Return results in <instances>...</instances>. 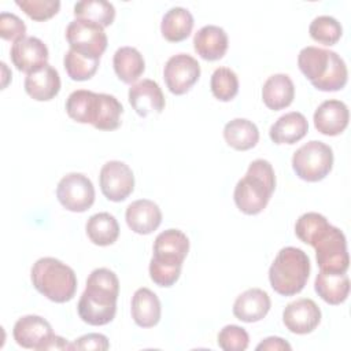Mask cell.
Here are the masks:
<instances>
[{
	"label": "cell",
	"instance_id": "277c9868",
	"mask_svg": "<svg viewBox=\"0 0 351 351\" xmlns=\"http://www.w3.org/2000/svg\"><path fill=\"white\" fill-rule=\"evenodd\" d=\"M189 251L186 234L178 229L160 232L154 241V255L149 262V277L159 285L169 288L177 282L181 267Z\"/></svg>",
	"mask_w": 351,
	"mask_h": 351
},
{
	"label": "cell",
	"instance_id": "8d00e7d4",
	"mask_svg": "<svg viewBox=\"0 0 351 351\" xmlns=\"http://www.w3.org/2000/svg\"><path fill=\"white\" fill-rule=\"evenodd\" d=\"M26 25L25 22L12 12H1L0 14V36L7 41H19L26 36Z\"/></svg>",
	"mask_w": 351,
	"mask_h": 351
},
{
	"label": "cell",
	"instance_id": "f1b7e54d",
	"mask_svg": "<svg viewBox=\"0 0 351 351\" xmlns=\"http://www.w3.org/2000/svg\"><path fill=\"white\" fill-rule=\"evenodd\" d=\"M193 29V16L184 7H171L162 18L160 33L170 43L184 41Z\"/></svg>",
	"mask_w": 351,
	"mask_h": 351
},
{
	"label": "cell",
	"instance_id": "7a4b0ae2",
	"mask_svg": "<svg viewBox=\"0 0 351 351\" xmlns=\"http://www.w3.org/2000/svg\"><path fill=\"white\" fill-rule=\"evenodd\" d=\"M66 112L78 123H89L99 130H115L121 126L123 107L112 95L78 89L69 95Z\"/></svg>",
	"mask_w": 351,
	"mask_h": 351
},
{
	"label": "cell",
	"instance_id": "4dcf8cb0",
	"mask_svg": "<svg viewBox=\"0 0 351 351\" xmlns=\"http://www.w3.org/2000/svg\"><path fill=\"white\" fill-rule=\"evenodd\" d=\"M75 19L90 21L101 27L110 26L115 18V8L106 0H82L74 4Z\"/></svg>",
	"mask_w": 351,
	"mask_h": 351
},
{
	"label": "cell",
	"instance_id": "7c38bea8",
	"mask_svg": "<svg viewBox=\"0 0 351 351\" xmlns=\"http://www.w3.org/2000/svg\"><path fill=\"white\" fill-rule=\"evenodd\" d=\"M200 77L199 62L188 53H177L167 59L163 69V78L173 95L186 93Z\"/></svg>",
	"mask_w": 351,
	"mask_h": 351
},
{
	"label": "cell",
	"instance_id": "8fae6325",
	"mask_svg": "<svg viewBox=\"0 0 351 351\" xmlns=\"http://www.w3.org/2000/svg\"><path fill=\"white\" fill-rule=\"evenodd\" d=\"M56 197L66 210L84 213L95 202V186L85 174L69 173L58 182Z\"/></svg>",
	"mask_w": 351,
	"mask_h": 351
},
{
	"label": "cell",
	"instance_id": "e575fe53",
	"mask_svg": "<svg viewBox=\"0 0 351 351\" xmlns=\"http://www.w3.org/2000/svg\"><path fill=\"white\" fill-rule=\"evenodd\" d=\"M15 4L33 21H47L56 15L60 8L59 0H16Z\"/></svg>",
	"mask_w": 351,
	"mask_h": 351
},
{
	"label": "cell",
	"instance_id": "5b68a950",
	"mask_svg": "<svg viewBox=\"0 0 351 351\" xmlns=\"http://www.w3.org/2000/svg\"><path fill=\"white\" fill-rule=\"evenodd\" d=\"M276 189V174L269 160L255 159L245 176L234 186L233 199L237 208L247 215H256L266 208Z\"/></svg>",
	"mask_w": 351,
	"mask_h": 351
},
{
	"label": "cell",
	"instance_id": "5bb4252c",
	"mask_svg": "<svg viewBox=\"0 0 351 351\" xmlns=\"http://www.w3.org/2000/svg\"><path fill=\"white\" fill-rule=\"evenodd\" d=\"M285 328L296 335L311 333L321 322V310L313 299L300 298L288 303L282 311Z\"/></svg>",
	"mask_w": 351,
	"mask_h": 351
},
{
	"label": "cell",
	"instance_id": "6da1fadb",
	"mask_svg": "<svg viewBox=\"0 0 351 351\" xmlns=\"http://www.w3.org/2000/svg\"><path fill=\"white\" fill-rule=\"evenodd\" d=\"M118 295L119 280L117 274L107 267L95 269L89 274L85 291L78 300L80 318L88 325H107L115 317Z\"/></svg>",
	"mask_w": 351,
	"mask_h": 351
},
{
	"label": "cell",
	"instance_id": "3957f363",
	"mask_svg": "<svg viewBox=\"0 0 351 351\" xmlns=\"http://www.w3.org/2000/svg\"><path fill=\"white\" fill-rule=\"evenodd\" d=\"M298 66L311 85L322 92H335L346 86L348 70L343 58L330 49L304 47L298 55Z\"/></svg>",
	"mask_w": 351,
	"mask_h": 351
},
{
	"label": "cell",
	"instance_id": "7402d4cb",
	"mask_svg": "<svg viewBox=\"0 0 351 351\" xmlns=\"http://www.w3.org/2000/svg\"><path fill=\"white\" fill-rule=\"evenodd\" d=\"M25 90L37 101H48L53 99L60 90V77L58 70L47 63L26 74Z\"/></svg>",
	"mask_w": 351,
	"mask_h": 351
},
{
	"label": "cell",
	"instance_id": "d4e9b609",
	"mask_svg": "<svg viewBox=\"0 0 351 351\" xmlns=\"http://www.w3.org/2000/svg\"><path fill=\"white\" fill-rule=\"evenodd\" d=\"M132 318L140 328L155 326L162 314L159 298L148 288H138L132 298Z\"/></svg>",
	"mask_w": 351,
	"mask_h": 351
},
{
	"label": "cell",
	"instance_id": "603a6c76",
	"mask_svg": "<svg viewBox=\"0 0 351 351\" xmlns=\"http://www.w3.org/2000/svg\"><path fill=\"white\" fill-rule=\"evenodd\" d=\"M308 132V122L302 112L291 111L281 115L269 130L274 144H295Z\"/></svg>",
	"mask_w": 351,
	"mask_h": 351
},
{
	"label": "cell",
	"instance_id": "d6a6232c",
	"mask_svg": "<svg viewBox=\"0 0 351 351\" xmlns=\"http://www.w3.org/2000/svg\"><path fill=\"white\" fill-rule=\"evenodd\" d=\"M210 88L215 99L219 101H230L239 92L237 74L229 67H218L211 75Z\"/></svg>",
	"mask_w": 351,
	"mask_h": 351
},
{
	"label": "cell",
	"instance_id": "f35d334b",
	"mask_svg": "<svg viewBox=\"0 0 351 351\" xmlns=\"http://www.w3.org/2000/svg\"><path fill=\"white\" fill-rule=\"evenodd\" d=\"M292 347L288 341H285L284 339L281 337H277V336H270V337H266L263 341H261L258 346H256V351H281V350H287L289 351Z\"/></svg>",
	"mask_w": 351,
	"mask_h": 351
},
{
	"label": "cell",
	"instance_id": "9c48e42d",
	"mask_svg": "<svg viewBox=\"0 0 351 351\" xmlns=\"http://www.w3.org/2000/svg\"><path fill=\"white\" fill-rule=\"evenodd\" d=\"M332 167L333 151L322 141L311 140L293 152L292 169L304 181H321L330 173Z\"/></svg>",
	"mask_w": 351,
	"mask_h": 351
},
{
	"label": "cell",
	"instance_id": "f546056e",
	"mask_svg": "<svg viewBox=\"0 0 351 351\" xmlns=\"http://www.w3.org/2000/svg\"><path fill=\"white\" fill-rule=\"evenodd\" d=\"M89 240L100 247L111 245L119 236V225L110 213H97L89 217L85 225Z\"/></svg>",
	"mask_w": 351,
	"mask_h": 351
},
{
	"label": "cell",
	"instance_id": "d6986e66",
	"mask_svg": "<svg viewBox=\"0 0 351 351\" xmlns=\"http://www.w3.org/2000/svg\"><path fill=\"white\" fill-rule=\"evenodd\" d=\"M125 219L134 233L149 234L159 228L162 222V211L155 202L138 199L128 206Z\"/></svg>",
	"mask_w": 351,
	"mask_h": 351
},
{
	"label": "cell",
	"instance_id": "9a60e30c",
	"mask_svg": "<svg viewBox=\"0 0 351 351\" xmlns=\"http://www.w3.org/2000/svg\"><path fill=\"white\" fill-rule=\"evenodd\" d=\"M52 335L53 330L51 324L45 318L33 314L21 317L12 329V336L18 346L38 351H44V347Z\"/></svg>",
	"mask_w": 351,
	"mask_h": 351
},
{
	"label": "cell",
	"instance_id": "52a82bcc",
	"mask_svg": "<svg viewBox=\"0 0 351 351\" xmlns=\"http://www.w3.org/2000/svg\"><path fill=\"white\" fill-rule=\"evenodd\" d=\"M310 258L296 247H284L278 251L269 269V281L274 292L282 296L299 293L310 276Z\"/></svg>",
	"mask_w": 351,
	"mask_h": 351
},
{
	"label": "cell",
	"instance_id": "4316f807",
	"mask_svg": "<svg viewBox=\"0 0 351 351\" xmlns=\"http://www.w3.org/2000/svg\"><path fill=\"white\" fill-rule=\"evenodd\" d=\"M114 71L117 77L125 82L132 84L137 81L144 70H145V62L143 55L138 49L133 47H121L115 51L112 58Z\"/></svg>",
	"mask_w": 351,
	"mask_h": 351
},
{
	"label": "cell",
	"instance_id": "cb8c5ba5",
	"mask_svg": "<svg viewBox=\"0 0 351 351\" xmlns=\"http://www.w3.org/2000/svg\"><path fill=\"white\" fill-rule=\"evenodd\" d=\"M295 97V85L289 75L278 73L270 75L262 86V100L269 110L287 108Z\"/></svg>",
	"mask_w": 351,
	"mask_h": 351
},
{
	"label": "cell",
	"instance_id": "d590c367",
	"mask_svg": "<svg viewBox=\"0 0 351 351\" xmlns=\"http://www.w3.org/2000/svg\"><path fill=\"white\" fill-rule=\"evenodd\" d=\"M217 343L223 351H244L248 347L250 336L239 325H226L219 330Z\"/></svg>",
	"mask_w": 351,
	"mask_h": 351
},
{
	"label": "cell",
	"instance_id": "836d02e7",
	"mask_svg": "<svg viewBox=\"0 0 351 351\" xmlns=\"http://www.w3.org/2000/svg\"><path fill=\"white\" fill-rule=\"evenodd\" d=\"M308 33L310 37L319 44L335 45L343 34V27L336 18L330 15H319L311 21Z\"/></svg>",
	"mask_w": 351,
	"mask_h": 351
},
{
	"label": "cell",
	"instance_id": "ab89813d",
	"mask_svg": "<svg viewBox=\"0 0 351 351\" xmlns=\"http://www.w3.org/2000/svg\"><path fill=\"white\" fill-rule=\"evenodd\" d=\"M45 350H70V343L62 337V336H58V335H52V337L48 340V343L45 344L44 347V351Z\"/></svg>",
	"mask_w": 351,
	"mask_h": 351
},
{
	"label": "cell",
	"instance_id": "1f68e13d",
	"mask_svg": "<svg viewBox=\"0 0 351 351\" xmlns=\"http://www.w3.org/2000/svg\"><path fill=\"white\" fill-rule=\"evenodd\" d=\"M100 59L86 56L74 49H69L63 58V64L67 75L73 81H86L97 71Z\"/></svg>",
	"mask_w": 351,
	"mask_h": 351
},
{
	"label": "cell",
	"instance_id": "83f0119b",
	"mask_svg": "<svg viewBox=\"0 0 351 351\" xmlns=\"http://www.w3.org/2000/svg\"><path fill=\"white\" fill-rule=\"evenodd\" d=\"M223 138L233 149L247 151L258 144L259 130L252 121L245 118H234L225 125Z\"/></svg>",
	"mask_w": 351,
	"mask_h": 351
},
{
	"label": "cell",
	"instance_id": "ba28073f",
	"mask_svg": "<svg viewBox=\"0 0 351 351\" xmlns=\"http://www.w3.org/2000/svg\"><path fill=\"white\" fill-rule=\"evenodd\" d=\"M310 245L315 250L317 265L322 271L346 273L350 266L344 233L329 222L313 237Z\"/></svg>",
	"mask_w": 351,
	"mask_h": 351
},
{
	"label": "cell",
	"instance_id": "ffe728a7",
	"mask_svg": "<svg viewBox=\"0 0 351 351\" xmlns=\"http://www.w3.org/2000/svg\"><path fill=\"white\" fill-rule=\"evenodd\" d=\"M271 306L270 296L261 288H250L233 303V315L243 322H258L266 317Z\"/></svg>",
	"mask_w": 351,
	"mask_h": 351
},
{
	"label": "cell",
	"instance_id": "74e56055",
	"mask_svg": "<svg viewBox=\"0 0 351 351\" xmlns=\"http://www.w3.org/2000/svg\"><path fill=\"white\" fill-rule=\"evenodd\" d=\"M110 348L108 339L101 333H86L78 339H75L70 344V350H96L104 351Z\"/></svg>",
	"mask_w": 351,
	"mask_h": 351
},
{
	"label": "cell",
	"instance_id": "2e32d148",
	"mask_svg": "<svg viewBox=\"0 0 351 351\" xmlns=\"http://www.w3.org/2000/svg\"><path fill=\"white\" fill-rule=\"evenodd\" d=\"M10 56L19 71L29 74L48 63L49 52L44 41L29 36L12 44Z\"/></svg>",
	"mask_w": 351,
	"mask_h": 351
},
{
	"label": "cell",
	"instance_id": "484cf974",
	"mask_svg": "<svg viewBox=\"0 0 351 351\" xmlns=\"http://www.w3.org/2000/svg\"><path fill=\"white\" fill-rule=\"evenodd\" d=\"M314 289L324 302L336 306L346 302L350 292V278L346 273L321 270L315 277Z\"/></svg>",
	"mask_w": 351,
	"mask_h": 351
},
{
	"label": "cell",
	"instance_id": "ac0fdd59",
	"mask_svg": "<svg viewBox=\"0 0 351 351\" xmlns=\"http://www.w3.org/2000/svg\"><path fill=\"white\" fill-rule=\"evenodd\" d=\"M350 112L344 101L330 99L322 101L313 117L315 129L325 136H337L348 126Z\"/></svg>",
	"mask_w": 351,
	"mask_h": 351
},
{
	"label": "cell",
	"instance_id": "e0dca14e",
	"mask_svg": "<svg viewBox=\"0 0 351 351\" xmlns=\"http://www.w3.org/2000/svg\"><path fill=\"white\" fill-rule=\"evenodd\" d=\"M128 99L133 110L140 117H147L149 114H160L165 108L166 100L163 92L158 82L145 78L129 88Z\"/></svg>",
	"mask_w": 351,
	"mask_h": 351
},
{
	"label": "cell",
	"instance_id": "8992f818",
	"mask_svg": "<svg viewBox=\"0 0 351 351\" xmlns=\"http://www.w3.org/2000/svg\"><path fill=\"white\" fill-rule=\"evenodd\" d=\"M33 287L47 299L55 303H66L77 291L74 270L62 261L45 256L37 259L30 270Z\"/></svg>",
	"mask_w": 351,
	"mask_h": 351
},
{
	"label": "cell",
	"instance_id": "30bf717a",
	"mask_svg": "<svg viewBox=\"0 0 351 351\" xmlns=\"http://www.w3.org/2000/svg\"><path fill=\"white\" fill-rule=\"evenodd\" d=\"M66 40L71 49L95 59H100L108 43L104 27L84 19H74L69 23Z\"/></svg>",
	"mask_w": 351,
	"mask_h": 351
},
{
	"label": "cell",
	"instance_id": "44dd1931",
	"mask_svg": "<svg viewBox=\"0 0 351 351\" xmlns=\"http://www.w3.org/2000/svg\"><path fill=\"white\" fill-rule=\"evenodd\" d=\"M228 34L217 25H206L195 33L193 48L204 60L214 62L222 59L228 51Z\"/></svg>",
	"mask_w": 351,
	"mask_h": 351
},
{
	"label": "cell",
	"instance_id": "4fadbf2b",
	"mask_svg": "<svg viewBox=\"0 0 351 351\" xmlns=\"http://www.w3.org/2000/svg\"><path fill=\"white\" fill-rule=\"evenodd\" d=\"M101 193L111 202L125 200L134 189L132 169L121 160H110L103 165L99 174Z\"/></svg>",
	"mask_w": 351,
	"mask_h": 351
}]
</instances>
